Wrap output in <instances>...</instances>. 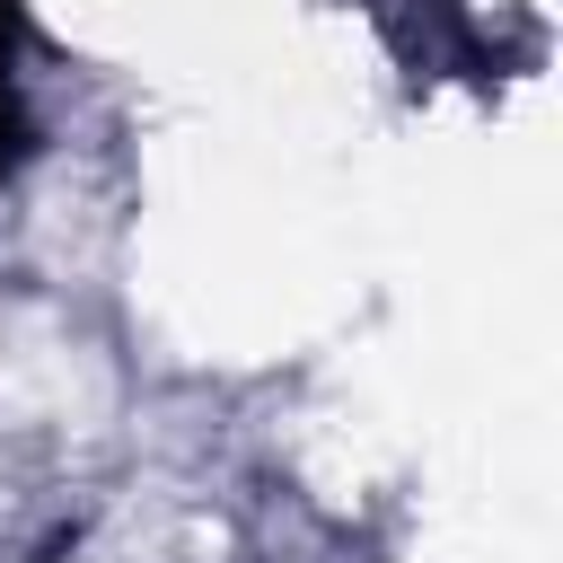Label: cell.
<instances>
[{
    "label": "cell",
    "instance_id": "obj_1",
    "mask_svg": "<svg viewBox=\"0 0 563 563\" xmlns=\"http://www.w3.org/2000/svg\"><path fill=\"white\" fill-rule=\"evenodd\" d=\"M18 35H26V18H18V0H0V167H18V158H26V114H18V88H9Z\"/></svg>",
    "mask_w": 563,
    "mask_h": 563
}]
</instances>
